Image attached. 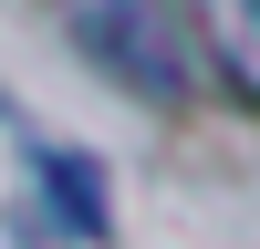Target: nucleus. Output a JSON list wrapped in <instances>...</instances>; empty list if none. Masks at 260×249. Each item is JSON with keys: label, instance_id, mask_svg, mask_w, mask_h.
<instances>
[{"label": "nucleus", "instance_id": "f257e3e1", "mask_svg": "<svg viewBox=\"0 0 260 249\" xmlns=\"http://www.w3.org/2000/svg\"><path fill=\"white\" fill-rule=\"evenodd\" d=\"M62 21H73V42L115 83H136V94H156V104L187 94V42H177V21H167L156 0H62Z\"/></svg>", "mask_w": 260, "mask_h": 249}, {"label": "nucleus", "instance_id": "f03ea898", "mask_svg": "<svg viewBox=\"0 0 260 249\" xmlns=\"http://www.w3.org/2000/svg\"><path fill=\"white\" fill-rule=\"evenodd\" d=\"M187 31L219 62V83L240 104H260V0H187Z\"/></svg>", "mask_w": 260, "mask_h": 249}, {"label": "nucleus", "instance_id": "7ed1b4c3", "mask_svg": "<svg viewBox=\"0 0 260 249\" xmlns=\"http://www.w3.org/2000/svg\"><path fill=\"white\" fill-rule=\"evenodd\" d=\"M42 187H62V218L73 228H104V197H94V166L83 156H42Z\"/></svg>", "mask_w": 260, "mask_h": 249}]
</instances>
